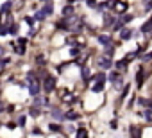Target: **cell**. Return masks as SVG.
<instances>
[{"mask_svg": "<svg viewBox=\"0 0 152 138\" xmlns=\"http://www.w3.org/2000/svg\"><path fill=\"white\" fill-rule=\"evenodd\" d=\"M27 83H29L31 95H38L39 90H41V83H39V79H38V75H36L34 72H29V74H27Z\"/></svg>", "mask_w": 152, "mask_h": 138, "instance_id": "6da1fadb", "label": "cell"}, {"mask_svg": "<svg viewBox=\"0 0 152 138\" xmlns=\"http://www.w3.org/2000/svg\"><path fill=\"white\" fill-rule=\"evenodd\" d=\"M54 88H56V79L52 75H45V81H43V90H45L47 93H50Z\"/></svg>", "mask_w": 152, "mask_h": 138, "instance_id": "7a4b0ae2", "label": "cell"}, {"mask_svg": "<svg viewBox=\"0 0 152 138\" xmlns=\"http://www.w3.org/2000/svg\"><path fill=\"white\" fill-rule=\"evenodd\" d=\"M50 115L54 120H63V111L59 108H50Z\"/></svg>", "mask_w": 152, "mask_h": 138, "instance_id": "3957f363", "label": "cell"}, {"mask_svg": "<svg viewBox=\"0 0 152 138\" xmlns=\"http://www.w3.org/2000/svg\"><path fill=\"white\" fill-rule=\"evenodd\" d=\"M97 63H98L102 68H109V66H111V59H109V58H106V56H104V58H98Z\"/></svg>", "mask_w": 152, "mask_h": 138, "instance_id": "277c9868", "label": "cell"}, {"mask_svg": "<svg viewBox=\"0 0 152 138\" xmlns=\"http://www.w3.org/2000/svg\"><path fill=\"white\" fill-rule=\"evenodd\" d=\"M98 43L104 45V47H107V45H111V38L106 36V34H100V36H98Z\"/></svg>", "mask_w": 152, "mask_h": 138, "instance_id": "5b68a950", "label": "cell"}, {"mask_svg": "<svg viewBox=\"0 0 152 138\" xmlns=\"http://www.w3.org/2000/svg\"><path fill=\"white\" fill-rule=\"evenodd\" d=\"M63 14H64V18H72L74 16V7L72 6H64L63 7Z\"/></svg>", "mask_w": 152, "mask_h": 138, "instance_id": "8992f818", "label": "cell"}, {"mask_svg": "<svg viewBox=\"0 0 152 138\" xmlns=\"http://www.w3.org/2000/svg\"><path fill=\"white\" fill-rule=\"evenodd\" d=\"M41 13H43V16L52 14V13H54V6H52V4H45V7L41 9Z\"/></svg>", "mask_w": 152, "mask_h": 138, "instance_id": "52a82bcc", "label": "cell"}, {"mask_svg": "<svg viewBox=\"0 0 152 138\" xmlns=\"http://www.w3.org/2000/svg\"><path fill=\"white\" fill-rule=\"evenodd\" d=\"M25 43H27L25 40H18V49H16L18 54H24L25 52Z\"/></svg>", "mask_w": 152, "mask_h": 138, "instance_id": "ba28073f", "label": "cell"}, {"mask_svg": "<svg viewBox=\"0 0 152 138\" xmlns=\"http://www.w3.org/2000/svg\"><path fill=\"white\" fill-rule=\"evenodd\" d=\"M143 79H145L143 70H138V74H136V83H138V86H141V84H143Z\"/></svg>", "mask_w": 152, "mask_h": 138, "instance_id": "9c48e42d", "label": "cell"}, {"mask_svg": "<svg viewBox=\"0 0 152 138\" xmlns=\"http://www.w3.org/2000/svg\"><path fill=\"white\" fill-rule=\"evenodd\" d=\"M131 136L133 138H141V129L140 127H131Z\"/></svg>", "mask_w": 152, "mask_h": 138, "instance_id": "30bf717a", "label": "cell"}, {"mask_svg": "<svg viewBox=\"0 0 152 138\" xmlns=\"http://www.w3.org/2000/svg\"><path fill=\"white\" fill-rule=\"evenodd\" d=\"M91 90H93V91H102V90H104V81H98V83H95V84L91 86Z\"/></svg>", "mask_w": 152, "mask_h": 138, "instance_id": "8fae6325", "label": "cell"}, {"mask_svg": "<svg viewBox=\"0 0 152 138\" xmlns=\"http://www.w3.org/2000/svg\"><path fill=\"white\" fill-rule=\"evenodd\" d=\"M150 31H152V18H150V20L147 22V24L141 27V32H150Z\"/></svg>", "mask_w": 152, "mask_h": 138, "instance_id": "7c38bea8", "label": "cell"}, {"mask_svg": "<svg viewBox=\"0 0 152 138\" xmlns=\"http://www.w3.org/2000/svg\"><path fill=\"white\" fill-rule=\"evenodd\" d=\"M120 36H122V40H129V38H131V36H133V32H131V31H129V29H123V31L120 32Z\"/></svg>", "mask_w": 152, "mask_h": 138, "instance_id": "4fadbf2b", "label": "cell"}, {"mask_svg": "<svg viewBox=\"0 0 152 138\" xmlns=\"http://www.w3.org/2000/svg\"><path fill=\"white\" fill-rule=\"evenodd\" d=\"M75 136H77V138H88V131L81 127V129L77 131V134H75Z\"/></svg>", "mask_w": 152, "mask_h": 138, "instance_id": "5bb4252c", "label": "cell"}, {"mask_svg": "<svg viewBox=\"0 0 152 138\" xmlns=\"http://www.w3.org/2000/svg\"><path fill=\"white\" fill-rule=\"evenodd\" d=\"M115 7H116L118 11H125V9H127V4H125V2H123V4H122V2H115Z\"/></svg>", "mask_w": 152, "mask_h": 138, "instance_id": "9a60e30c", "label": "cell"}, {"mask_svg": "<svg viewBox=\"0 0 152 138\" xmlns=\"http://www.w3.org/2000/svg\"><path fill=\"white\" fill-rule=\"evenodd\" d=\"M104 22H106V24H107V25H111V24H113V22H115V18H113L111 14H104Z\"/></svg>", "mask_w": 152, "mask_h": 138, "instance_id": "2e32d148", "label": "cell"}, {"mask_svg": "<svg viewBox=\"0 0 152 138\" xmlns=\"http://www.w3.org/2000/svg\"><path fill=\"white\" fill-rule=\"evenodd\" d=\"M116 68H118V72H122V70H125V68H127V63L125 61H118L116 63Z\"/></svg>", "mask_w": 152, "mask_h": 138, "instance_id": "e0dca14e", "label": "cell"}, {"mask_svg": "<svg viewBox=\"0 0 152 138\" xmlns=\"http://www.w3.org/2000/svg\"><path fill=\"white\" fill-rule=\"evenodd\" d=\"M77 117H79V115H77L75 111H68V113H66V119H68V120H75Z\"/></svg>", "mask_w": 152, "mask_h": 138, "instance_id": "ac0fdd59", "label": "cell"}, {"mask_svg": "<svg viewBox=\"0 0 152 138\" xmlns=\"http://www.w3.org/2000/svg\"><path fill=\"white\" fill-rule=\"evenodd\" d=\"M133 18H134V16H133V14H125V16H123V14H122V24H127V22H131V20H133Z\"/></svg>", "mask_w": 152, "mask_h": 138, "instance_id": "d6986e66", "label": "cell"}, {"mask_svg": "<svg viewBox=\"0 0 152 138\" xmlns=\"http://www.w3.org/2000/svg\"><path fill=\"white\" fill-rule=\"evenodd\" d=\"M45 102H47V99H39V97H36V101H34V104H36V106H43Z\"/></svg>", "mask_w": 152, "mask_h": 138, "instance_id": "ffe728a7", "label": "cell"}, {"mask_svg": "<svg viewBox=\"0 0 152 138\" xmlns=\"http://www.w3.org/2000/svg\"><path fill=\"white\" fill-rule=\"evenodd\" d=\"M31 115H32V117H38V115H39V108H31Z\"/></svg>", "mask_w": 152, "mask_h": 138, "instance_id": "44dd1931", "label": "cell"}, {"mask_svg": "<svg viewBox=\"0 0 152 138\" xmlns=\"http://www.w3.org/2000/svg\"><path fill=\"white\" fill-rule=\"evenodd\" d=\"M104 79H106V75H104V74H102V72H100V74H97V75H95V81H97V83H98V81H104Z\"/></svg>", "mask_w": 152, "mask_h": 138, "instance_id": "7402d4cb", "label": "cell"}, {"mask_svg": "<svg viewBox=\"0 0 152 138\" xmlns=\"http://www.w3.org/2000/svg\"><path fill=\"white\" fill-rule=\"evenodd\" d=\"M50 131H54V133H57V131H61V127H59L57 124H50Z\"/></svg>", "mask_w": 152, "mask_h": 138, "instance_id": "603a6c76", "label": "cell"}, {"mask_svg": "<svg viewBox=\"0 0 152 138\" xmlns=\"http://www.w3.org/2000/svg\"><path fill=\"white\" fill-rule=\"evenodd\" d=\"M36 63H38V65H45V58H43V56H38V58H36Z\"/></svg>", "mask_w": 152, "mask_h": 138, "instance_id": "cb8c5ba5", "label": "cell"}, {"mask_svg": "<svg viewBox=\"0 0 152 138\" xmlns=\"http://www.w3.org/2000/svg\"><path fill=\"white\" fill-rule=\"evenodd\" d=\"M9 32H11V34H16V32H18V25H14V24H13V25H11V29H9Z\"/></svg>", "mask_w": 152, "mask_h": 138, "instance_id": "d4e9b609", "label": "cell"}, {"mask_svg": "<svg viewBox=\"0 0 152 138\" xmlns=\"http://www.w3.org/2000/svg\"><path fill=\"white\" fill-rule=\"evenodd\" d=\"M82 77H84V79L90 77V70H88V68H84V70H82Z\"/></svg>", "mask_w": 152, "mask_h": 138, "instance_id": "484cf974", "label": "cell"}, {"mask_svg": "<svg viewBox=\"0 0 152 138\" xmlns=\"http://www.w3.org/2000/svg\"><path fill=\"white\" fill-rule=\"evenodd\" d=\"M86 4H88L90 7H95L97 6V0H86Z\"/></svg>", "mask_w": 152, "mask_h": 138, "instance_id": "4316f807", "label": "cell"}, {"mask_svg": "<svg viewBox=\"0 0 152 138\" xmlns=\"http://www.w3.org/2000/svg\"><path fill=\"white\" fill-rule=\"evenodd\" d=\"M7 9H11V2H6V4L2 6V11H4V13H6Z\"/></svg>", "mask_w": 152, "mask_h": 138, "instance_id": "83f0119b", "label": "cell"}, {"mask_svg": "<svg viewBox=\"0 0 152 138\" xmlns=\"http://www.w3.org/2000/svg\"><path fill=\"white\" fill-rule=\"evenodd\" d=\"M34 16H36V20H43V18H45V16H43V13H41V11H38V13H36Z\"/></svg>", "mask_w": 152, "mask_h": 138, "instance_id": "f1b7e54d", "label": "cell"}, {"mask_svg": "<svg viewBox=\"0 0 152 138\" xmlns=\"http://www.w3.org/2000/svg\"><path fill=\"white\" fill-rule=\"evenodd\" d=\"M150 59H152V52H148V54L143 56V61H150Z\"/></svg>", "mask_w": 152, "mask_h": 138, "instance_id": "f546056e", "label": "cell"}, {"mask_svg": "<svg viewBox=\"0 0 152 138\" xmlns=\"http://www.w3.org/2000/svg\"><path fill=\"white\" fill-rule=\"evenodd\" d=\"M7 29H9V27H0V34H7V32H9Z\"/></svg>", "mask_w": 152, "mask_h": 138, "instance_id": "4dcf8cb0", "label": "cell"}, {"mask_svg": "<svg viewBox=\"0 0 152 138\" xmlns=\"http://www.w3.org/2000/svg\"><path fill=\"white\" fill-rule=\"evenodd\" d=\"M145 119H147V120H150V119H152V113H150V111H147V113H145Z\"/></svg>", "mask_w": 152, "mask_h": 138, "instance_id": "1f68e13d", "label": "cell"}, {"mask_svg": "<svg viewBox=\"0 0 152 138\" xmlns=\"http://www.w3.org/2000/svg\"><path fill=\"white\" fill-rule=\"evenodd\" d=\"M2 54H4V49H2V47H0V56H2Z\"/></svg>", "mask_w": 152, "mask_h": 138, "instance_id": "d6a6232c", "label": "cell"}]
</instances>
